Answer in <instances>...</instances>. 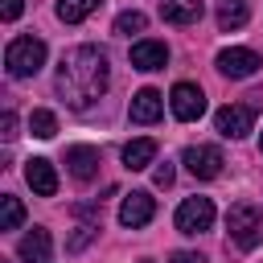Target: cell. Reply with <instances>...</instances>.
<instances>
[{"label": "cell", "mask_w": 263, "mask_h": 263, "mask_svg": "<svg viewBox=\"0 0 263 263\" xmlns=\"http://www.w3.org/2000/svg\"><path fill=\"white\" fill-rule=\"evenodd\" d=\"M107 82H111V66H107V53L99 45H74L62 53L53 86H58L66 107H74V111L95 107V99H103Z\"/></svg>", "instance_id": "6da1fadb"}, {"label": "cell", "mask_w": 263, "mask_h": 263, "mask_svg": "<svg viewBox=\"0 0 263 263\" xmlns=\"http://www.w3.org/2000/svg\"><path fill=\"white\" fill-rule=\"evenodd\" d=\"M4 66L12 78H33L45 66V41L41 37H12L4 49Z\"/></svg>", "instance_id": "7a4b0ae2"}, {"label": "cell", "mask_w": 263, "mask_h": 263, "mask_svg": "<svg viewBox=\"0 0 263 263\" xmlns=\"http://www.w3.org/2000/svg\"><path fill=\"white\" fill-rule=\"evenodd\" d=\"M226 226H230V238H234V247H242V251H255V247L263 242V214H259L251 201H238V205H230V214H226Z\"/></svg>", "instance_id": "3957f363"}, {"label": "cell", "mask_w": 263, "mask_h": 263, "mask_svg": "<svg viewBox=\"0 0 263 263\" xmlns=\"http://www.w3.org/2000/svg\"><path fill=\"white\" fill-rule=\"evenodd\" d=\"M214 127H218V136H226V140H242V136L255 127V107H251V103H226V107H218Z\"/></svg>", "instance_id": "277c9868"}, {"label": "cell", "mask_w": 263, "mask_h": 263, "mask_svg": "<svg viewBox=\"0 0 263 263\" xmlns=\"http://www.w3.org/2000/svg\"><path fill=\"white\" fill-rule=\"evenodd\" d=\"M214 226V201L210 197H185L177 205V230L181 234H201Z\"/></svg>", "instance_id": "5b68a950"}, {"label": "cell", "mask_w": 263, "mask_h": 263, "mask_svg": "<svg viewBox=\"0 0 263 263\" xmlns=\"http://www.w3.org/2000/svg\"><path fill=\"white\" fill-rule=\"evenodd\" d=\"M168 107H173V115H177L181 123H193V119L205 115V95H201V86H193V82H177V86L168 90Z\"/></svg>", "instance_id": "8992f818"}, {"label": "cell", "mask_w": 263, "mask_h": 263, "mask_svg": "<svg viewBox=\"0 0 263 263\" xmlns=\"http://www.w3.org/2000/svg\"><path fill=\"white\" fill-rule=\"evenodd\" d=\"M214 66H218L226 78H251V74L263 66V58H259L255 49H247V45H230V49H222V53L214 58Z\"/></svg>", "instance_id": "52a82bcc"}, {"label": "cell", "mask_w": 263, "mask_h": 263, "mask_svg": "<svg viewBox=\"0 0 263 263\" xmlns=\"http://www.w3.org/2000/svg\"><path fill=\"white\" fill-rule=\"evenodd\" d=\"M181 160H185V168H189L197 181H214V177L222 173V164H226L222 152H218L214 144H193V148H185Z\"/></svg>", "instance_id": "ba28073f"}, {"label": "cell", "mask_w": 263, "mask_h": 263, "mask_svg": "<svg viewBox=\"0 0 263 263\" xmlns=\"http://www.w3.org/2000/svg\"><path fill=\"white\" fill-rule=\"evenodd\" d=\"M152 218H156V201H152V193L136 189V193H127V197L119 201V222H123L127 230H140V226H148Z\"/></svg>", "instance_id": "9c48e42d"}, {"label": "cell", "mask_w": 263, "mask_h": 263, "mask_svg": "<svg viewBox=\"0 0 263 263\" xmlns=\"http://www.w3.org/2000/svg\"><path fill=\"white\" fill-rule=\"evenodd\" d=\"M16 255H21V263H49V259H53V238H49V230H45V226H33L29 234H21Z\"/></svg>", "instance_id": "30bf717a"}, {"label": "cell", "mask_w": 263, "mask_h": 263, "mask_svg": "<svg viewBox=\"0 0 263 263\" xmlns=\"http://www.w3.org/2000/svg\"><path fill=\"white\" fill-rule=\"evenodd\" d=\"M99 164H103L99 148H90V144H74V148H66V168H70L74 181H90V177L99 173Z\"/></svg>", "instance_id": "8fae6325"}, {"label": "cell", "mask_w": 263, "mask_h": 263, "mask_svg": "<svg viewBox=\"0 0 263 263\" xmlns=\"http://www.w3.org/2000/svg\"><path fill=\"white\" fill-rule=\"evenodd\" d=\"M25 181H29V189H33L37 197H53V193H58V173H53V164H49L45 156H33V160L25 164Z\"/></svg>", "instance_id": "7c38bea8"}, {"label": "cell", "mask_w": 263, "mask_h": 263, "mask_svg": "<svg viewBox=\"0 0 263 263\" xmlns=\"http://www.w3.org/2000/svg\"><path fill=\"white\" fill-rule=\"evenodd\" d=\"M164 62H168V45L164 41L144 37V41L132 45V66L136 70H164Z\"/></svg>", "instance_id": "4fadbf2b"}, {"label": "cell", "mask_w": 263, "mask_h": 263, "mask_svg": "<svg viewBox=\"0 0 263 263\" xmlns=\"http://www.w3.org/2000/svg\"><path fill=\"white\" fill-rule=\"evenodd\" d=\"M160 115H164V95L152 90V86L136 90V99H132V123H156Z\"/></svg>", "instance_id": "5bb4252c"}, {"label": "cell", "mask_w": 263, "mask_h": 263, "mask_svg": "<svg viewBox=\"0 0 263 263\" xmlns=\"http://www.w3.org/2000/svg\"><path fill=\"white\" fill-rule=\"evenodd\" d=\"M201 12H205L201 0H160V16L168 25H197Z\"/></svg>", "instance_id": "9a60e30c"}, {"label": "cell", "mask_w": 263, "mask_h": 263, "mask_svg": "<svg viewBox=\"0 0 263 263\" xmlns=\"http://www.w3.org/2000/svg\"><path fill=\"white\" fill-rule=\"evenodd\" d=\"M152 160H156V140H148V136H140V140H132L123 148V168H132V173L148 168Z\"/></svg>", "instance_id": "2e32d148"}, {"label": "cell", "mask_w": 263, "mask_h": 263, "mask_svg": "<svg viewBox=\"0 0 263 263\" xmlns=\"http://www.w3.org/2000/svg\"><path fill=\"white\" fill-rule=\"evenodd\" d=\"M99 4H103V0H58V21L78 25V21H86V16H90Z\"/></svg>", "instance_id": "e0dca14e"}, {"label": "cell", "mask_w": 263, "mask_h": 263, "mask_svg": "<svg viewBox=\"0 0 263 263\" xmlns=\"http://www.w3.org/2000/svg\"><path fill=\"white\" fill-rule=\"evenodd\" d=\"M247 16H251L247 0H222V8H218V25L222 29H242Z\"/></svg>", "instance_id": "ac0fdd59"}, {"label": "cell", "mask_w": 263, "mask_h": 263, "mask_svg": "<svg viewBox=\"0 0 263 263\" xmlns=\"http://www.w3.org/2000/svg\"><path fill=\"white\" fill-rule=\"evenodd\" d=\"M21 222H25V205H21V197L4 193V197H0V230H21Z\"/></svg>", "instance_id": "d6986e66"}, {"label": "cell", "mask_w": 263, "mask_h": 263, "mask_svg": "<svg viewBox=\"0 0 263 263\" xmlns=\"http://www.w3.org/2000/svg\"><path fill=\"white\" fill-rule=\"evenodd\" d=\"M29 132H33L37 140H53V136H58V115H53V111H33V115H29Z\"/></svg>", "instance_id": "ffe728a7"}, {"label": "cell", "mask_w": 263, "mask_h": 263, "mask_svg": "<svg viewBox=\"0 0 263 263\" xmlns=\"http://www.w3.org/2000/svg\"><path fill=\"white\" fill-rule=\"evenodd\" d=\"M144 25H148V16H144V12H136V8H132V12H119V16H115V33H119V37L144 33Z\"/></svg>", "instance_id": "44dd1931"}, {"label": "cell", "mask_w": 263, "mask_h": 263, "mask_svg": "<svg viewBox=\"0 0 263 263\" xmlns=\"http://www.w3.org/2000/svg\"><path fill=\"white\" fill-rule=\"evenodd\" d=\"M95 230H99V226H90V222H86V226H78V234L70 238V251H82V247L95 238Z\"/></svg>", "instance_id": "7402d4cb"}, {"label": "cell", "mask_w": 263, "mask_h": 263, "mask_svg": "<svg viewBox=\"0 0 263 263\" xmlns=\"http://www.w3.org/2000/svg\"><path fill=\"white\" fill-rule=\"evenodd\" d=\"M21 12H25V0H0V16L4 21H16Z\"/></svg>", "instance_id": "603a6c76"}, {"label": "cell", "mask_w": 263, "mask_h": 263, "mask_svg": "<svg viewBox=\"0 0 263 263\" xmlns=\"http://www.w3.org/2000/svg\"><path fill=\"white\" fill-rule=\"evenodd\" d=\"M0 136H4V140H16V115H12V111L0 115Z\"/></svg>", "instance_id": "cb8c5ba5"}, {"label": "cell", "mask_w": 263, "mask_h": 263, "mask_svg": "<svg viewBox=\"0 0 263 263\" xmlns=\"http://www.w3.org/2000/svg\"><path fill=\"white\" fill-rule=\"evenodd\" d=\"M152 177H156V185H160V189H168V185H173V164L164 160V164H160V168H156Z\"/></svg>", "instance_id": "d4e9b609"}, {"label": "cell", "mask_w": 263, "mask_h": 263, "mask_svg": "<svg viewBox=\"0 0 263 263\" xmlns=\"http://www.w3.org/2000/svg\"><path fill=\"white\" fill-rule=\"evenodd\" d=\"M173 263H205V255H197V251H173Z\"/></svg>", "instance_id": "484cf974"}, {"label": "cell", "mask_w": 263, "mask_h": 263, "mask_svg": "<svg viewBox=\"0 0 263 263\" xmlns=\"http://www.w3.org/2000/svg\"><path fill=\"white\" fill-rule=\"evenodd\" d=\"M140 263H152V259H140Z\"/></svg>", "instance_id": "4316f807"}, {"label": "cell", "mask_w": 263, "mask_h": 263, "mask_svg": "<svg viewBox=\"0 0 263 263\" xmlns=\"http://www.w3.org/2000/svg\"><path fill=\"white\" fill-rule=\"evenodd\" d=\"M259 148H263V140H259Z\"/></svg>", "instance_id": "83f0119b"}]
</instances>
